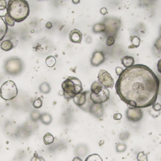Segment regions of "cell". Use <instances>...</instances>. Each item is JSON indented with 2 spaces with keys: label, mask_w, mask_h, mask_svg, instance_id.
<instances>
[{
  "label": "cell",
  "mask_w": 161,
  "mask_h": 161,
  "mask_svg": "<svg viewBox=\"0 0 161 161\" xmlns=\"http://www.w3.org/2000/svg\"><path fill=\"white\" fill-rule=\"evenodd\" d=\"M160 80L146 65L137 64L123 70L115 85L121 100L130 107L144 108L156 103Z\"/></svg>",
  "instance_id": "6da1fadb"
},
{
  "label": "cell",
  "mask_w": 161,
  "mask_h": 161,
  "mask_svg": "<svg viewBox=\"0 0 161 161\" xmlns=\"http://www.w3.org/2000/svg\"><path fill=\"white\" fill-rule=\"evenodd\" d=\"M7 13L15 22H22L30 14L29 4L25 0H10L7 4Z\"/></svg>",
  "instance_id": "7a4b0ae2"
},
{
  "label": "cell",
  "mask_w": 161,
  "mask_h": 161,
  "mask_svg": "<svg viewBox=\"0 0 161 161\" xmlns=\"http://www.w3.org/2000/svg\"><path fill=\"white\" fill-rule=\"evenodd\" d=\"M63 95L67 100L73 99L83 91L81 81L75 77H68L61 84Z\"/></svg>",
  "instance_id": "3957f363"
},
{
  "label": "cell",
  "mask_w": 161,
  "mask_h": 161,
  "mask_svg": "<svg viewBox=\"0 0 161 161\" xmlns=\"http://www.w3.org/2000/svg\"><path fill=\"white\" fill-rule=\"evenodd\" d=\"M18 90L16 84L12 80L4 82L0 88V96L6 101L12 100L18 95Z\"/></svg>",
  "instance_id": "277c9868"
},
{
  "label": "cell",
  "mask_w": 161,
  "mask_h": 161,
  "mask_svg": "<svg viewBox=\"0 0 161 161\" xmlns=\"http://www.w3.org/2000/svg\"><path fill=\"white\" fill-rule=\"evenodd\" d=\"M90 91L82 92L73 98L74 103L85 111H89L93 103L90 99Z\"/></svg>",
  "instance_id": "5b68a950"
},
{
  "label": "cell",
  "mask_w": 161,
  "mask_h": 161,
  "mask_svg": "<svg viewBox=\"0 0 161 161\" xmlns=\"http://www.w3.org/2000/svg\"><path fill=\"white\" fill-rule=\"evenodd\" d=\"M23 64L20 59L11 58L9 59L5 64V70L8 74L15 75L19 74L22 70Z\"/></svg>",
  "instance_id": "8992f818"
},
{
  "label": "cell",
  "mask_w": 161,
  "mask_h": 161,
  "mask_svg": "<svg viewBox=\"0 0 161 161\" xmlns=\"http://www.w3.org/2000/svg\"><path fill=\"white\" fill-rule=\"evenodd\" d=\"M98 83L105 88H113L114 82L110 74L105 70L101 69L97 76Z\"/></svg>",
  "instance_id": "52a82bcc"
},
{
  "label": "cell",
  "mask_w": 161,
  "mask_h": 161,
  "mask_svg": "<svg viewBox=\"0 0 161 161\" xmlns=\"http://www.w3.org/2000/svg\"><path fill=\"white\" fill-rule=\"evenodd\" d=\"M110 97V92L109 89L103 87L102 91L98 95L90 94V99L93 103L95 104H102L109 100Z\"/></svg>",
  "instance_id": "ba28073f"
},
{
  "label": "cell",
  "mask_w": 161,
  "mask_h": 161,
  "mask_svg": "<svg viewBox=\"0 0 161 161\" xmlns=\"http://www.w3.org/2000/svg\"><path fill=\"white\" fill-rule=\"evenodd\" d=\"M126 115L130 121L137 122L141 120L143 117V112L139 108L129 107L127 110Z\"/></svg>",
  "instance_id": "9c48e42d"
},
{
  "label": "cell",
  "mask_w": 161,
  "mask_h": 161,
  "mask_svg": "<svg viewBox=\"0 0 161 161\" xmlns=\"http://www.w3.org/2000/svg\"><path fill=\"white\" fill-rule=\"evenodd\" d=\"M105 61V55L101 51H96L93 53L91 59V64L93 66L97 67Z\"/></svg>",
  "instance_id": "30bf717a"
},
{
  "label": "cell",
  "mask_w": 161,
  "mask_h": 161,
  "mask_svg": "<svg viewBox=\"0 0 161 161\" xmlns=\"http://www.w3.org/2000/svg\"><path fill=\"white\" fill-rule=\"evenodd\" d=\"M89 112L97 118L102 117L104 115V108L102 104L93 103L89 107Z\"/></svg>",
  "instance_id": "8fae6325"
},
{
  "label": "cell",
  "mask_w": 161,
  "mask_h": 161,
  "mask_svg": "<svg viewBox=\"0 0 161 161\" xmlns=\"http://www.w3.org/2000/svg\"><path fill=\"white\" fill-rule=\"evenodd\" d=\"M69 38L70 41L73 43L81 44L83 39V35L82 32L79 30L75 28L70 32Z\"/></svg>",
  "instance_id": "7c38bea8"
},
{
  "label": "cell",
  "mask_w": 161,
  "mask_h": 161,
  "mask_svg": "<svg viewBox=\"0 0 161 161\" xmlns=\"http://www.w3.org/2000/svg\"><path fill=\"white\" fill-rule=\"evenodd\" d=\"M88 152L87 146L85 144H80L75 149V154L78 157L85 156Z\"/></svg>",
  "instance_id": "4fadbf2b"
},
{
  "label": "cell",
  "mask_w": 161,
  "mask_h": 161,
  "mask_svg": "<svg viewBox=\"0 0 161 161\" xmlns=\"http://www.w3.org/2000/svg\"><path fill=\"white\" fill-rule=\"evenodd\" d=\"M8 30V26L2 18L0 17V41H1L4 38Z\"/></svg>",
  "instance_id": "5bb4252c"
},
{
  "label": "cell",
  "mask_w": 161,
  "mask_h": 161,
  "mask_svg": "<svg viewBox=\"0 0 161 161\" xmlns=\"http://www.w3.org/2000/svg\"><path fill=\"white\" fill-rule=\"evenodd\" d=\"M122 64L126 68H127L129 67H131L134 65L135 61L134 58L130 56H124L122 58Z\"/></svg>",
  "instance_id": "9a60e30c"
},
{
  "label": "cell",
  "mask_w": 161,
  "mask_h": 161,
  "mask_svg": "<svg viewBox=\"0 0 161 161\" xmlns=\"http://www.w3.org/2000/svg\"><path fill=\"white\" fill-rule=\"evenodd\" d=\"M103 87L98 82L95 81L91 85V92L93 94L98 95L102 91Z\"/></svg>",
  "instance_id": "2e32d148"
},
{
  "label": "cell",
  "mask_w": 161,
  "mask_h": 161,
  "mask_svg": "<svg viewBox=\"0 0 161 161\" xmlns=\"http://www.w3.org/2000/svg\"><path fill=\"white\" fill-rule=\"evenodd\" d=\"M1 48L4 51L8 52L11 50L14 47L13 43L10 40H5L1 44Z\"/></svg>",
  "instance_id": "e0dca14e"
},
{
  "label": "cell",
  "mask_w": 161,
  "mask_h": 161,
  "mask_svg": "<svg viewBox=\"0 0 161 161\" xmlns=\"http://www.w3.org/2000/svg\"><path fill=\"white\" fill-rule=\"evenodd\" d=\"M7 14V3L5 0H0V17H5Z\"/></svg>",
  "instance_id": "ac0fdd59"
},
{
  "label": "cell",
  "mask_w": 161,
  "mask_h": 161,
  "mask_svg": "<svg viewBox=\"0 0 161 161\" xmlns=\"http://www.w3.org/2000/svg\"><path fill=\"white\" fill-rule=\"evenodd\" d=\"M43 141L45 145H50L52 144L54 141V137L51 133H48L45 134L43 137Z\"/></svg>",
  "instance_id": "d6986e66"
},
{
  "label": "cell",
  "mask_w": 161,
  "mask_h": 161,
  "mask_svg": "<svg viewBox=\"0 0 161 161\" xmlns=\"http://www.w3.org/2000/svg\"><path fill=\"white\" fill-rule=\"evenodd\" d=\"M106 30V26L104 23H97L95 24L93 28V31L95 33H102Z\"/></svg>",
  "instance_id": "ffe728a7"
},
{
  "label": "cell",
  "mask_w": 161,
  "mask_h": 161,
  "mask_svg": "<svg viewBox=\"0 0 161 161\" xmlns=\"http://www.w3.org/2000/svg\"><path fill=\"white\" fill-rule=\"evenodd\" d=\"M140 38L137 36H132L131 38V44L128 47L129 49H133L139 47L140 45Z\"/></svg>",
  "instance_id": "44dd1931"
},
{
  "label": "cell",
  "mask_w": 161,
  "mask_h": 161,
  "mask_svg": "<svg viewBox=\"0 0 161 161\" xmlns=\"http://www.w3.org/2000/svg\"><path fill=\"white\" fill-rule=\"evenodd\" d=\"M40 120L42 123L45 125H49L52 122V117L49 113H45L42 114L40 117Z\"/></svg>",
  "instance_id": "7402d4cb"
},
{
  "label": "cell",
  "mask_w": 161,
  "mask_h": 161,
  "mask_svg": "<svg viewBox=\"0 0 161 161\" xmlns=\"http://www.w3.org/2000/svg\"><path fill=\"white\" fill-rule=\"evenodd\" d=\"M39 89L42 93L48 94L51 91V87L50 85L47 82L42 83L39 87Z\"/></svg>",
  "instance_id": "603a6c76"
},
{
  "label": "cell",
  "mask_w": 161,
  "mask_h": 161,
  "mask_svg": "<svg viewBox=\"0 0 161 161\" xmlns=\"http://www.w3.org/2000/svg\"><path fill=\"white\" fill-rule=\"evenodd\" d=\"M85 161H103V160L99 155L93 154L88 156Z\"/></svg>",
  "instance_id": "cb8c5ba5"
},
{
  "label": "cell",
  "mask_w": 161,
  "mask_h": 161,
  "mask_svg": "<svg viewBox=\"0 0 161 161\" xmlns=\"http://www.w3.org/2000/svg\"><path fill=\"white\" fill-rule=\"evenodd\" d=\"M46 65L49 67H53L56 64V60L52 56H49L46 59Z\"/></svg>",
  "instance_id": "d4e9b609"
},
{
  "label": "cell",
  "mask_w": 161,
  "mask_h": 161,
  "mask_svg": "<svg viewBox=\"0 0 161 161\" xmlns=\"http://www.w3.org/2000/svg\"><path fill=\"white\" fill-rule=\"evenodd\" d=\"M4 21H5L7 26L13 27L15 26V21L9 16V14H6V16L4 17Z\"/></svg>",
  "instance_id": "484cf974"
},
{
  "label": "cell",
  "mask_w": 161,
  "mask_h": 161,
  "mask_svg": "<svg viewBox=\"0 0 161 161\" xmlns=\"http://www.w3.org/2000/svg\"><path fill=\"white\" fill-rule=\"evenodd\" d=\"M33 105L34 108H36V109L41 108L42 105H43V100L40 98L36 99L34 101Z\"/></svg>",
  "instance_id": "4316f807"
},
{
  "label": "cell",
  "mask_w": 161,
  "mask_h": 161,
  "mask_svg": "<svg viewBox=\"0 0 161 161\" xmlns=\"http://www.w3.org/2000/svg\"><path fill=\"white\" fill-rule=\"evenodd\" d=\"M137 160L138 161H148L147 155L144 152L139 153L138 155Z\"/></svg>",
  "instance_id": "83f0119b"
},
{
  "label": "cell",
  "mask_w": 161,
  "mask_h": 161,
  "mask_svg": "<svg viewBox=\"0 0 161 161\" xmlns=\"http://www.w3.org/2000/svg\"><path fill=\"white\" fill-rule=\"evenodd\" d=\"M116 151L119 153L124 152L126 149V146L125 144H121L119 143L116 146Z\"/></svg>",
  "instance_id": "f1b7e54d"
},
{
  "label": "cell",
  "mask_w": 161,
  "mask_h": 161,
  "mask_svg": "<svg viewBox=\"0 0 161 161\" xmlns=\"http://www.w3.org/2000/svg\"><path fill=\"white\" fill-rule=\"evenodd\" d=\"M114 43H115V39H114V37L110 36L107 38V40L105 42V44L107 46H111L114 44Z\"/></svg>",
  "instance_id": "f546056e"
},
{
  "label": "cell",
  "mask_w": 161,
  "mask_h": 161,
  "mask_svg": "<svg viewBox=\"0 0 161 161\" xmlns=\"http://www.w3.org/2000/svg\"><path fill=\"white\" fill-rule=\"evenodd\" d=\"M41 115L38 112L34 111L32 112L31 116L32 119L34 121H36L40 119Z\"/></svg>",
  "instance_id": "4dcf8cb0"
},
{
  "label": "cell",
  "mask_w": 161,
  "mask_h": 161,
  "mask_svg": "<svg viewBox=\"0 0 161 161\" xmlns=\"http://www.w3.org/2000/svg\"><path fill=\"white\" fill-rule=\"evenodd\" d=\"M153 109L155 112L160 111L161 110V104L159 103H155L152 105Z\"/></svg>",
  "instance_id": "1f68e13d"
},
{
  "label": "cell",
  "mask_w": 161,
  "mask_h": 161,
  "mask_svg": "<svg viewBox=\"0 0 161 161\" xmlns=\"http://www.w3.org/2000/svg\"><path fill=\"white\" fill-rule=\"evenodd\" d=\"M31 161H45L44 159L42 156H38V155H34V157L31 159Z\"/></svg>",
  "instance_id": "d6a6232c"
},
{
  "label": "cell",
  "mask_w": 161,
  "mask_h": 161,
  "mask_svg": "<svg viewBox=\"0 0 161 161\" xmlns=\"http://www.w3.org/2000/svg\"><path fill=\"white\" fill-rule=\"evenodd\" d=\"M122 114L121 113H115V114L114 115L113 118L115 120L119 121L122 118Z\"/></svg>",
  "instance_id": "836d02e7"
},
{
  "label": "cell",
  "mask_w": 161,
  "mask_h": 161,
  "mask_svg": "<svg viewBox=\"0 0 161 161\" xmlns=\"http://www.w3.org/2000/svg\"><path fill=\"white\" fill-rule=\"evenodd\" d=\"M123 70V69H122V68H121V67H118L117 68H116V69H115V71H116V74H117V75L118 76L120 75L121 73L122 72Z\"/></svg>",
  "instance_id": "e575fe53"
},
{
  "label": "cell",
  "mask_w": 161,
  "mask_h": 161,
  "mask_svg": "<svg viewBox=\"0 0 161 161\" xmlns=\"http://www.w3.org/2000/svg\"><path fill=\"white\" fill-rule=\"evenodd\" d=\"M157 66L158 71H159V73L161 74V58L158 61V62H157Z\"/></svg>",
  "instance_id": "d590c367"
},
{
  "label": "cell",
  "mask_w": 161,
  "mask_h": 161,
  "mask_svg": "<svg viewBox=\"0 0 161 161\" xmlns=\"http://www.w3.org/2000/svg\"><path fill=\"white\" fill-rule=\"evenodd\" d=\"M45 27L48 29H51L52 27V24L51 22H48L45 25Z\"/></svg>",
  "instance_id": "8d00e7d4"
},
{
  "label": "cell",
  "mask_w": 161,
  "mask_h": 161,
  "mask_svg": "<svg viewBox=\"0 0 161 161\" xmlns=\"http://www.w3.org/2000/svg\"><path fill=\"white\" fill-rule=\"evenodd\" d=\"M107 12V9L106 8H104L101 9V13L103 15H105Z\"/></svg>",
  "instance_id": "74e56055"
},
{
  "label": "cell",
  "mask_w": 161,
  "mask_h": 161,
  "mask_svg": "<svg viewBox=\"0 0 161 161\" xmlns=\"http://www.w3.org/2000/svg\"><path fill=\"white\" fill-rule=\"evenodd\" d=\"M72 161H83V160H82V159L80 157L76 156L75 158H74Z\"/></svg>",
  "instance_id": "f35d334b"
}]
</instances>
